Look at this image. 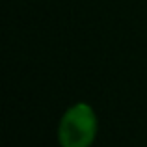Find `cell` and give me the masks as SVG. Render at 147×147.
Instances as JSON below:
<instances>
[{"instance_id": "1", "label": "cell", "mask_w": 147, "mask_h": 147, "mask_svg": "<svg viewBox=\"0 0 147 147\" xmlns=\"http://www.w3.org/2000/svg\"><path fill=\"white\" fill-rule=\"evenodd\" d=\"M97 132V119L88 104H75L60 121L58 138L61 147H90Z\"/></svg>"}]
</instances>
